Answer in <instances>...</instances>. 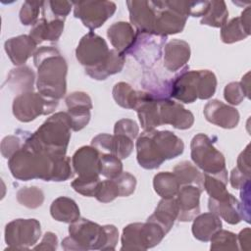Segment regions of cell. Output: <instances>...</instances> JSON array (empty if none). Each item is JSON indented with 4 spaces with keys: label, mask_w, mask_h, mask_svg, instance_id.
I'll return each instance as SVG.
<instances>
[{
    "label": "cell",
    "mask_w": 251,
    "mask_h": 251,
    "mask_svg": "<svg viewBox=\"0 0 251 251\" xmlns=\"http://www.w3.org/2000/svg\"><path fill=\"white\" fill-rule=\"evenodd\" d=\"M211 250H238L237 235L231 231L219 229L210 239Z\"/></svg>",
    "instance_id": "cell-40"
},
{
    "label": "cell",
    "mask_w": 251,
    "mask_h": 251,
    "mask_svg": "<svg viewBox=\"0 0 251 251\" xmlns=\"http://www.w3.org/2000/svg\"><path fill=\"white\" fill-rule=\"evenodd\" d=\"M109 52L105 39L89 31L81 37L75 49V57L85 68H90L101 64L108 57Z\"/></svg>",
    "instance_id": "cell-11"
},
{
    "label": "cell",
    "mask_w": 251,
    "mask_h": 251,
    "mask_svg": "<svg viewBox=\"0 0 251 251\" xmlns=\"http://www.w3.org/2000/svg\"><path fill=\"white\" fill-rule=\"evenodd\" d=\"M139 133L137 124L130 119H122L115 124L114 134L126 135L130 139H135Z\"/></svg>",
    "instance_id": "cell-49"
},
{
    "label": "cell",
    "mask_w": 251,
    "mask_h": 251,
    "mask_svg": "<svg viewBox=\"0 0 251 251\" xmlns=\"http://www.w3.org/2000/svg\"><path fill=\"white\" fill-rule=\"evenodd\" d=\"M59 157L32 150L23 144L22 148L9 158L8 167L12 176L19 180L39 178L51 181L54 166Z\"/></svg>",
    "instance_id": "cell-5"
},
{
    "label": "cell",
    "mask_w": 251,
    "mask_h": 251,
    "mask_svg": "<svg viewBox=\"0 0 251 251\" xmlns=\"http://www.w3.org/2000/svg\"><path fill=\"white\" fill-rule=\"evenodd\" d=\"M58 101L39 92H25L15 97L12 106L13 114L20 122L28 123L39 116L51 114L57 108Z\"/></svg>",
    "instance_id": "cell-8"
},
{
    "label": "cell",
    "mask_w": 251,
    "mask_h": 251,
    "mask_svg": "<svg viewBox=\"0 0 251 251\" xmlns=\"http://www.w3.org/2000/svg\"><path fill=\"white\" fill-rule=\"evenodd\" d=\"M250 181L241 188L240 197H241V206L243 209V220L247 223L250 222Z\"/></svg>",
    "instance_id": "cell-54"
},
{
    "label": "cell",
    "mask_w": 251,
    "mask_h": 251,
    "mask_svg": "<svg viewBox=\"0 0 251 251\" xmlns=\"http://www.w3.org/2000/svg\"><path fill=\"white\" fill-rule=\"evenodd\" d=\"M123 173V164L121 159L110 154L101 153L100 156V175L103 176L114 179Z\"/></svg>",
    "instance_id": "cell-43"
},
{
    "label": "cell",
    "mask_w": 251,
    "mask_h": 251,
    "mask_svg": "<svg viewBox=\"0 0 251 251\" xmlns=\"http://www.w3.org/2000/svg\"><path fill=\"white\" fill-rule=\"evenodd\" d=\"M41 235L40 223L35 219H17L5 227V241L12 249H28Z\"/></svg>",
    "instance_id": "cell-9"
},
{
    "label": "cell",
    "mask_w": 251,
    "mask_h": 251,
    "mask_svg": "<svg viewBox=\"0 0 251 251\" xmlns=\"http://www.w3.org/2000/svg\"><path fill=\"white\" fill-rule=\"evenodd\" d=\"M201 187L193 184L182 185L177 194L176 202L178 205L177 219L179 222H190L200 214Z\"/></svg>",
    "instance_id": "cell-19"
},
{
    "label": "cell",
    "mask_w": 251,
    "mask_h": 251,
    "mask_svg": "<svg viewBox=\"0 0 251 251\" xmlns=\"http://www.w3.org/2000/svg\"><path fill=\"white\" fill-rule=\"evenodd\" d=\"M64 30V20L39 19L31 27L29 36L38 45L43 41H57Z\"/></svg>",
    "instance_id": "cell-28"
},
{
    "label": "cell",
    "mask_w": 251,
    "mask_h": 251,
    "mask_svg": "<svg viewBox=\"0 0 251 251\" xmlns=\"http://www.w3.org/2000/svg\"><path fill=\"white\" fill-rule=\"evenodd\" d=\"M131 25L137 33L154 34L156 12L152 1H126Z\"/></svg>",
    "instance_id": "cell-16"
},
{
    "label": "cell",
    "mask_w": 251,
    "mask_h": 251,
    "mask_svg": "<svg viewBox=\"0 0 251 251\" xmlns=\"http://www.w3.org/2000/svg\"><path fill=\"white\" fill-rule=\"evenodd\" d=\"M107 36L115 50L126 55L135 44L137 32L131 24L126 22H118L109 26Z\"/></svg>",
    "instance_id": "cell-23"
},
{
    "label": "cell",
    "mask_w": 251,
    "mask_h": 251,
    "mask_svg": "<svg viewBox=\"0 0 251 251\" xmlns=\"http://www.w3.org/2000/svg\"><path fill=\"white\" fill-rule=\"evenodd\" d=\"M101 153L93 146H82L72 158L74 171L80 177H94L100 175Z\"/></svg>",
    "instance_id": "cell-20"
},
{
    "label": "cell",
    "mask_w": 251,
    "mask_h": 251,
    "mask_svg": "<svg viewBox=\"0 0 251 251\" xmlns=\"http://www.w3.org/2000/svg\"><path fill=\"white\" fill-rule=\"evenodd\" d=\"M58 247V238L57 235L51 231L46 232L43 237L41 242L34 246L35 250H50V251H54L56 250Z\"/></svg>",
    "instance_id": "cell-52"
},
{
    "label": "cell",
    "mask_w": 251,
    "mask_h": 251,
    "mask_svg": "<svg viewBox=\"0 0 251 251\" xmlns=\"http://www.w3.org/2000/svg\"><path fill=\"white\" fill-rule=\"evenodd\" d=\"M50 214L58 222L72 224L79 219V208L73 199L60 196L52 202Z\"/></svg>",
    "instance_id": "cell-31"
},
{
    "label": "cell",
    "mask_w": 251,
    "mask_h": 251,
    "mask_svg": "<svg viewBox=\"0 0 251 251\" xmlns=\"http://www.w3.org/2000/svg\"><path fill=\"white\" fill-rule=\"evenodd\" d=\"M190 58L189 44L180 39H172L165 45L164 67L170 72L182 69Z\"/></svg>",
    "instance_id": "cell-25"
},
{
    "label": "cell",
    "mask_w": 251,
    "mask_h": 251,
    "mask_svg": "<svg viewBox=\"0 0 251 251\" xmlns=\"http://www.w3.org/2000/svg\"><path fill=\"white\" fill-rule=\"evenodd\" d=\"M203 112L206 120L209 123L223 128H234L239 123L238 111L235 108L228 106L217 99L207 102V104L204 106Z\"/></svg>",
    "instance_id": "cell-18"
},
{
    "label": "cell",
    "mask_w": 251,
    "mask_h": 251,
    "mask_svg": "<svg viewBox=\"0 0 251 251\" xmlns=\"http://www.w3.org/2000/svg\"><path fill=\"white\" fill-rule=\"evenodd\" d=\"M166 41V37L155 34L137 33V38L133 47L128 53L132 54L142 64H154L161 56V48Z\"/></svg>",
    "instance_id": "cell-21"
},
{
    "label": "cell",
    "mask_w": 251,
    "mask_h": 251,
    "mask_svg": "<svg viewBox=\"0 0 251 251\" xmlns=\"http://www.w3.org/2000/svg\"><path fill=\"white\" fill-rule=\"evenodd\" d=\"M228 11L225 1H210L209 10L201 20V25L222 27L227 21Z\"/></svg>",
    "instance_id": "cell-36"
},
{
    "label": "cell",
    "mask_w": 251,
    "mask_h": 251,
    "mask_svg": "<svg viewBox=\"0 0 251 251\" xmlns=\"http://www.w3.org/2000/svg\"><path fill=\"white\" fill-rule=\"evenodd\" d=\"M116 103L126 109H135L141 95V91L134 90L128 83L121 81L114 85L112 90Z\"/></svg>",
    "instance_id": "cell-34"
},
{
    "label": "cell",
    "mask_w": 251,
    "mask_h": 251,
    "mask_svg": "<svg viewBox=\"0 0 251 251\" xmlns=\"http://www.w3.org/2000/svg\"><path fill=\"white\" fill-rule=\"evenodd\" d=\"M125 61L126 55L115 49H111L108 57L101 64L95 67L85 68V73L93 79L104 80L109 75L120 73L125 66Z\"/></svg>",
    "instance_id": "cell-27"
},
{
    "label": "cell",
    "mask_w": 251,
    "mask_h": 251,
    "mask_svg": "<svg viewBox=\"0 0 251 251\" xmlns=\"http://www.w3.org/2000/svg\"><path fill=\"white\" fill-rule=\"evenodd\" d=\"M222 228V221L219 216L209 212L197 215L192 224L193 236L203 242L210 241L215 232Z\"/></svg>",
    "instance_id": "cell-30"
},
{
    "label": "cell",
    "mask_w": 251,
    "mask_h": 251,
    "mask_svg": "<svg viewBox=\"0 0 251 251\" xmlns=\"http://www.w3.org/2000/svg\"><path fill=\"white\" fill-rule=\"evenodd\" d=\"M33 63L37 68L38 92L52 99H61L67 90L68 65L65 58L55 47L42 46L35 51Z\"/></svg>",
    "instance_id": "cell-2"
},
{
    "label": "cell",
    "mask_w": 251,
    "mask_h": 251,
    "mask_svg": "<svg viewBox=\"0 0 251 251\" xmlns=\"http://www.w3.org/2000/svg\"><path fill=\"white\" fill-rule=\"evenodd\" d=\"M221 28V38L223 42L226 44L243 40L250 35V33L246 31L241 24L239 17L233 18L229 22H226Z\"/></svg>",
    "instance_id": "cell-37"
},
{
    "label": "cell",
    "mask_w": 251,
    "mask_h": 251,
    "mask_svg": "<svg viewBox=\"0 0 251 251\" xmlns=\"http://www.w3.org/2000/svg\"><path fill=\"white\" fill-rule=\"evenodd\" d=\"M72 123L67 112L48 118L33 133L24 137V145L53 157L65 156L71 138Z\"/></svg>",
    "instance_id": "cell-4"
},
{
    "label": "cell",
    "mask_w": 251,
    "mask_h": 251,
    "mask_svg": "<svg viewBox=\"0 0 251 251\" xmlns=\"http://www.w3.org/2000/svg\"><path fill=\"white\" fill-rule=\"evenodd\" d=\"M183 141L170 130H144L136 141V158L146 170L159 168L166 160L182 154Z\"/></svg>",
    "instance_id": "cell-1"
},
{
    "label": "cell",
    "mask_w": 251,
    "mask_h": 251,
    "mask_svg": "<svg viewBox=\"0 0 251 251\" xmlns=\"http://www.w3.org/2000/svg\"><path fill=\"white\" fill-rule=\"evenodd\" d=\"M114 180L118 185L119 194L121 197L129 196L134 192L136 186V178L131 174L123 172L118 177L114 178Z\"/></svg>",
    "instance_id": "cell-47"
},
{
    "label": "cell",
    "mask_w": 251,
    "mask_h": 251,
    "mask_svg": "<svg viewBox=\"0 0 251 251\" xmlns=\"http://www.w3.org/2000/svg\"><path fill=\"white\" fill-rule=\"evenodd\" d=\"M66 105L72 123V130L78 131L85 127L90 121V110L93 108L90 96L82 91L73 92L66 97Z\"/></svg>",
    "instance_id": "cell-14"
},
{
    "label": "cell",
    "mask_w": 251,
    "mask_h": 251,
    "mask_svg": "<svg viewBox=\"0 0 251 251\" xmlns=\"http://www.w3.org/2000/svg\"><path fill=\"white\" fill-rule=\"evenodd\" d=\"M210 1H189V16L204 17L209 10Z\"/></svg>",
    "instance_id": "cell-55"
},
{
    "label": "cell",
    "mask_w": 251,
    "mask_h": 251,
    "mask_svg": "<svg viewBox=\"0 0 251 251\" xmlns=\"http://www.w3.org/2000/svg\"><path fill=\"white\" fill-rule=\"evenodd\" d=\"M240 172H242L248 177H251L250 171V145L248 144L246 148L239 154L237 158V167Z\"/></svg>",
    "instance_id": "cell-51"
},
{
    "label": "cell",
    "mask_w": 251,
    "mask_h": 251,
    "mask_svg": "<svg viewBox=\"0 0 251 251\" xmlns=\"http://www.w3.org/2000/svg\"><path fill=\"white\" fill-rule=\"evenodd\" d=\"M250 181V177L245 176L242 172H240L237 168L232 169L229 176V182L230 185L234 189H241Z\"/></svg>",
    "instance_id": "cell-53"
},
{
    "label": "cell",
    "mask_w": 251,
    "mask_h": 251,
    "mask_svg": "<svg viewBox=\"0 0 251 251\" xmlns=\"http://www.w3.org/2000/svg\"><path fill=\"white\" fill-rule=\"evenodd\" d=\"M198 71H188L185 67L173 80L170 96L183 103H193L198 99Z\"/></svg>",
    "instance_id": "cell-15"
},
{
    "label": "cell",
    "mask_w": 251,
    "mask_h": 251,
    "mask_svg": "<svg viewBox=\"0 0 251 251\" xmlns=\"http://www.w3.org/2000/svg\"><path fill=\"white\" fill-rule=\"evenodd\" d=\"M239 18L246 31L250 33V7L249 6L245 8V10L241 13V16Z\"/></svg>",
    "instance_id": "cell-57"
},
{
    "label": "cell",
    "mask_w": 251,
    "mask_h": 251,
    "mask_svg": "<svg viewBox=\"0 0 251 251\" xmlns=\"http://www.w3.org/2000/svg\"><path fill=\"white\" fill-rule=\"evenodd\" d=\"M18 202L29 209H36L40 207L44 201L43 191L36 186L22 187L17 192Z\"/></svg>",
    "instance_id": "cell-39"
},
{
    "label": "cell",
    "mask_w": 251,
    "mask_h": 251,
    "mask_svg": "<svg viewBox=\"0 0 251 251\" xmlns=\"http://www.w3.org/2000/svg\"><path fill=\"white\" fill-rule=\"evenodd\" d=\"M159 98L152 93L141 91L140 99L134 110L137 112L141 127L144 130L155 129V127L161 126L158 106Z\"/></svg>",
    "instance_id": "cell-22"
},
{
    "label": "cell",
    "mask_w": 251,
    "mask_h": 251,
    "mask_svg": "<svg viewBox=\"0 0 251 251\" xmlns=\"http://www.w3.org/2000/svg\"><path fill=\"white\" fill-rule=\"evenodd\" d=\"M180 186L174 173L161 172L155 175L153 178L154 190L162 198H173L176 196Z\"/></svg>",
    "instance_id": "cell-33"
},
{
    "label": "cell",
    "mask_w": 251,
    "mask_h": 251,
    "mask_svg": "<svg viewBox=\"0 0 251 251\" xmlns=\"http://www.w3.org/2000/svg\"><path fill=\"white\" fill-rule=\"evenodd\" d=\"M101 182L99 176L94 177H80L77 176L72 182V187L77 193L87 196V197H95L97 188L99 183Z\"/></svg>",
    "instance_id": "cell-44"
},
{
    "label": "cell",
    "mask_w": 251,
    "mask_h": 251,
    "mask_svg": "<svg viewBox=\"0 0 251 251\" xmlns=\"http://www.w3.org/2000/svg\"><path fill=\"white\" fill-rule=\"evenodd\" d=\"M43 1H25L20 10V20L25 25H33L38 21Z\"/></svg>",
    "instance_id": "cell-45"
},
{
    "label": "cell",
    "mask_w": 251,
    "mask_h": 251,
    "mask_svg": "<svg viewBox=\"0 0 251 251\" xmlns=\"http://www.w3.org/2000/svg\"><path fill=\"white\" fill-rule=\"evenodd\" d=\"M198 99L206 100L211 98L216 91L217 77L209 70H198Z\"/></svg>",
    "instance_id": "cell-42"
},
{
    "label": "cell",
    "mask_w": 251,
    "mask_h": 251,
    "mask_svg": "<svg viewBox=\"0 0 251 251\" xmlns=\"http://www.w3.org/2000/svg\"><path fill=\"white\" fill-rule=\"evenodd\" d=\"M34 78L35 75L29 67L21 66L11 70L7 77V83L11 90L22 94L32 91Z\"/></svg>",
    "instance_id": "cell-32"
},
{
    "label": "cell",
    "mask_w": 251,
    "mask_h": 251,
    "mask_svg": "<svg viewBox=\"0 0 251 251\" xmlns=\"http://www.w3.org/2000/svg\"><path fill=\"white\" fill-rule=\"evenodd\" d=\"M250 228L246 227L243 228L239 234L237 235V242L239 245V249L243 250V251H249L250 250Z\"/></svg>",
    "instance_id": "cell-56"
},
{
    "label": "cell",
    "mask_w": 251,
    "mask_h": 251,
    "mask_svg": "<svg viewBox=\"0 0 251 251\" xmlns=\"http://www.w3.org/2000/svg\"><path fill=\"white\" fill-rule=\"evenodd\" d=\"M224 97L227 103L231 105H239L246 97V94L240 82L232 81L226 85L224 89Z\"/></svg>",
    "instance_id": "cell-48"
},
{
    "label": "cell",
    "mask_w": 251,
    "mask_h": 251,
    "mask_svg": "<svg viewBox=\"0 0 251 251\" xmlns=\"http://www.w3.org/2000/svg\"><path fill=\"white\" fill-rule=\"evenodd\" d=\"M155 12L154 34L166 37L170 34L181 32L184 28L187 18L173 10L167 1H152Z\"/></svg>",
    "instance_id": "cell-12"
},
{
    "label": "cell",
    "mask_w": 251,
    "mask_h": 251,
    "mask_svg": "<svg viewBox=\"0 0 251 251\" xmlns=\"http://www.w3.org/2000/svg\"><path fill=\"white\" fill-rule=\"evenodd\" d=\"M73 2L70 1H43L42 15L47 21L65 20L71 12Z\"/></svg>",
    "instance_id": "cell-38"
},
{
    "label": "cell",
    "mask_w": 251,
    "mask_h": 251,
    "mask_svg": "<svg viewBox=\"0 0 251 251\" xmlns=\"http://www.w3.org/2000/svg\"><path fill=\"white\" fill-rule=\"evenodd\" d=\"M24 140L16 135H8L1 142V154L4 158H11L19 149L22 148Z\"/></svg>",
    "instance_id": "cell-50"
},
{
    "label": "cell",
    "mask_w": 251,
    "mask_h": 251,
    "mask_svg": "<svg viewBox=\"0 0 251 251\" xmlns=\"http://www.w3.org/2000/svg\"><path fill=\"white\" fill-rule=\"evenodd\" d=\"M191 159L204 174L227 183V171L224 155L214 146V141L204 133L196 134L190 143Z\"/></svg>",
    "instance_id": "cell-6"
},
{
    "label": "cell",
    "mask_w": 251,
    "mask_h": 251,
    "mask_svg": "<svg viewBox=\"0 0 251 251\" xmlns=\"http://www.w3.org/2000/svg\"><path fill=\"white\" fill-rule=\"evenodd\" d=\"M119 188L114 179H106L99 183L95 198L101 203H109L119 197Z\"/></svg>",
    "instance_id": "cell-46"
},
{
    "label": "cell",
    "mask_w": 251,
    "mask_h": 251,
    "mask_svg": "<svg viewBox=\"0 0 251 251\" xmlns=\"http://www.w3.org/2000/svg\"><path fill=\"white\" fill-rule=\"evenodd\" d=\"M91 146L100 153L107 152L119 159L127 158L133 150V141L126 135L100 133L92 138Z\"/></svg>",
    "instance_id": "cell-17"
},
{
    "label": "cell",
    "mask_w": 251,
    "mask_h": 251,
    "mask_svg": "<svg viewBox=\"0 0 251 251\" xmlns=\"http://www.w3.org/2000/svg\"><path fill=\"white\" fill-rule=\"evenodd\" d=\"M178 205L176 199L162 198L158 203L154 213L147 219L149 221L157 223L165 230L166 234L173 227L175 221L177 219Z\"/></svg>",
    "instance_id": "cell-29"
},
{
    "label": "cell",
    "mask_w": 251,
    "mask_h": 251,
    "mask_svg": "<svg viewBox=\"0 0 251 251\" xmlns=\"http://www.w3.org/2000/svg\"><path fill=\"white\" fill-rule=\"evenodd\" d=\"M37 44L29 35H19L5 41L4 48L11 62L16 66L25 64L29 57L34 55Z\"/></svg>",
    "instance_id": "cell-24"
},
{
    "label": "cell",
    "mask_w": 251,
    "mask_h": 251,
    "mask_svg": "<svg viewBox=\"0 0 251 251\" xmlns=\"http://www.w3.org/2000/svg\"><path fill=\"white\" fill-rule=\"evenodd\" d=\"M249 75H250V73L248 72L243 77H242V79H241V82H240V84H241V86H242V88H243V90H244V92H245V94H246V97L247 98H249L250 97V82H249Z\"/></svg>",
    "instance_id": "cell-58"
},
{
    "label": "cell",
    "mask_w": 251,
    "mask_h": 251,
    "mask_svg": "<svg viewBox=\"0 0 251 251\" xmlns=\"http://www.w3.org/2000/svg\"><path fill=\"white\" fill-rule=\"evenodd\" d=\"M202 187H204L210 198L215 200L222 201L226 199L229 195V192L226 189V182L207 174L203 175Z\"/></svg>",
    "instance_id": "cell-41"
},
{
    "label": "cell",
    "mask_w": 251,
    "mask_h": 251,
    "mask_svg": "<svg viewBox=\"0 0 251 251\" xmlns=\"http://www.w3.org/2000/svg\"><path fill=\"white\" fill-rule=\"evenodd\" d=\"M159 117L162 125H171L177 129L190 128L194 123L193 114L177 102L159 98Z\"/></svg>",
    "instance_id": "cell-13"
},
{
    "label": "cell",
    "mask_w": 251,
    "mask_h": 251,
    "mask_svg": "<svg viewBox=\"0 0 251 251\" xmlns=\"http://www.w3.org/2000/svg\"><path fill=\"white\" fill-rule=\"evenodd\" d=\"M164 237L163 229L155 223H132L123 229L121 250H147L158 245Z\"/></svg>",
    "instance_id": "cell-7"
},
{
    "label": "cell",
    "mask_w": 251,
    "mask_h": 251,
    "mask_svg": "<svg viewBox=\"0 0 251 251\" xmlns=\"http://www.w3.org/2000/svg\"><path fill=\"white\" fill-rule=\"evenodd\" d=\"M69 234L62 241V248L67 251L115 250L119 240V230L115 226H99L84 218L70 224Z\"/></svg>",
    "instance_id": "cell-3"
},
{
    "label": "cell",
    "mask_w": 251,
    "mask_h": 251,
    "mask_svg": "<svg viewBox=\"0 0 251 251\" xmlns=\"http://www.w3.org/2000/svg\"><path fill=\"white\" fill-rule=\"evenodd\" d=\"M74 16L83 25L94 30L100 27L116 12L117 6L112 1H78L73 2Z\"/></svg>",
    "instance_id": "cell-10"
},
{
    "label": "cell",
    "mask_w": 251,
    "mask_h": 251,
    "mask_svg": "<svg viewBox=\"0 0 251 251\" xmlns=\"http://www.w3.org/2000/svg\"><path fill=\"white\" fill-rule=\"evenodd\" d=\"M208 208L210 212L216 214L227 224L236 225L243 220L241 203L230 193L226 199L222 201L209 198Z\"/></svg>",
    "instance_id": "cell-26"
},
{
    "label": "cell",
    "mask_w": 251,
    "mask_h": 251,
    "mask_svg": "<svg viewBox=\"0 0 251 251\" xmlns=\"http://www.w3.org/2000/svg\"><path fill=\"white\" fill-rule=\"evenodd\" d=\"M173 173L177 177L180 185L193 184L201 187L203 184V175L195 165L188 161L178 163L174 168Z\"/></svg>",
    "instance_id": "cell-35"
}]
</instances>
